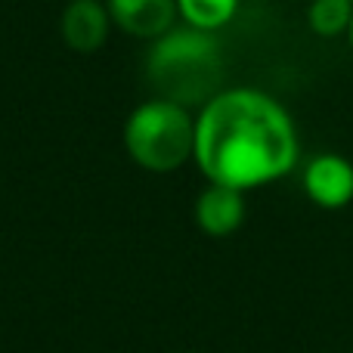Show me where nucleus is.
I'll use <instances>...</instances> for the list:
<instances>
[{"label":"nucleus","mask_w":353,"mask_h":353,"mask_svg":"<svg viewBox=\"0 0 353 353\" xmlns=\"http://www.w3.org/2000/svg\"><path fill=\"white\" fill-rule=\"evenodd\" d=\"M112 28L105 0H68L59 16V34L74 53H97Z\"/></svg>","instance_id":"39448f33"},{"label":"nucleus","mask_w":353,"mask_h":353,"mask_svg":"<svg viewBox=\"0 0 353 353\" xmlns=\"http://www.w3.org/2000/svg\"><path fill=\"white\" fill-rule=\"evenodd\" d=\"M124 146L130 159L146 171H176L195 152V115L155 97L130 112L124 124Z\"/></svg>","instance_id":"7ed1b4c3"},{"label":"nucleus","mask_w":353,"mask_h":353,"mask_svg":"<svg viewBox=\"0 0 353 353\" xmlns=\"http://www.w3.org/2000/svg\"><path fill=\"white\" fill-rule=\"evenodd\" d=\"M226 59L214 31L192 25H174L168 34L152 41L146 56V78L155 97L199 112L223 90Z\"/></svg>","instance_id":"f03ea898"},{"label":"nucleus","mask_w":353,"mask_h":353,"mask_svg":"<svg viewBox=\"0 0 353 353\" xmlns=\"http://www.w3.org/2000/svg\"><path fill=\"white\" fill-rule=\"evenodd\" d=\"M304 192L316 208L341 211L353 201V161L338 152L313 155L304 168Z\"/></svg>","instance_id":"20e7f679"},{"label":"nucleus","mask_w":353,"mask_h":353,"mask_svg":"<svg viewBox=\"0 0 353 353\" xmlns=\"http://www.w3.org/2000/svg\"><path fill=\"white\" fill-rule=\"evenodd\" d=\"M195 223L205 236L226 239L245 223V192L220 183H208L195 201Z\"/></svg>","instance_id":"0eeeda50"},{"label":"nucleus","mask_w":353,"mask_h":353,"mask_svg":"<svg viewBox=\"0 0 353 353\" xmlns=\"http://www.w3.org/2000/svg\"><path fill=\"white\" fill-rule=\"evenodd\" d=\"M353 19V0H313L307 6V22L319 37H341L347 34Z\"/></svg>","instance_id":"1a4fd4ad"},{"label":"nucleus","mask_w":353,"mask_h":353,"mask_svg":"<svg viewBox=\"0 0 353 353\" xmlns=\"http://www.w3.org/2000/svg\"><path fill=\"white\" fill-rule=\"evenodd\" d=\"M350 353H353V350H350Z\"/></svg>","instance_id":"9b49d317"},{"label":"nucleus","mask_w":353,"mask_h":353,"mask_svg":"<svg viewBox=\"0 0 353 353\" xmlns=\"http://www.w3.org/2000/svg\"><path fill=\"white\" fill-rule=\"evenodd\" d=\"M344 37H347V43H350V50H353V19H350V28H347V34H344Z\"/></svg>","instance_id":"9d476101"},{"label":"nucleus","mask_w":353,"mask_h":353,"mask_svg":"<svg viewBox=\"0 0 353 353\" xmlns=\"http://www.w3.org/2000/svg\"><path fill=\"white\" fill-rule=\"evenodd\" d=\"M298 130L279 99L254 87L220 90L195 112V165L239 192L276 183L298 165Z\"/></svg>","instance_id":"f257e3e1"},{"label":"nucleus","mask_w":353,"mask_h":353,"mask_svg":"<svg viewBox=\"0 0 353 353\" xmlns=\"http://www.w3.org/2000/svg\"><path fill=\"white\" fill-rule=\"evenodd\" d=\"M239 0H176L183 25H192L201 31H217L236 16Z\"/></svg>","instance_id":"6e6552de"},{"label":"nucleus","mask_w":353,"mask_h":353,"mask_svg":"<svg viewBox=\"0 0 353 353\" xmlns=\"http://www.w3.org/2000/svg\"><path fill=\"white\" fill-rule=\"evenodd\" d=\"M112 25L140 41H159L176 25V0H105Z\"/></svg>","instance_id":"423d86ee"}]
</instances>
